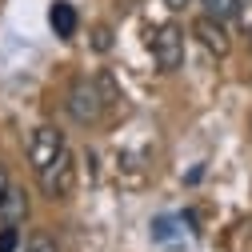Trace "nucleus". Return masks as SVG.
<instances>
[{"mask_svg": "<svg viewBox=\"0 0 252 252\" xmlns=\"http://www.w3.org/2000/svg\"><path fill=\"white\" fill-rule=\"evenodd\" d=\"M164 4H168V8H172V12H180V8H184V4H188V0H164Z\"/></svg>", "mask_w": 252, "mask_h": 252, "instance_id": "obj_15", "label": "nucleus"}, {"mask_svg": "<svg viewBox=\"0 0 252 252\" xmlns=\"http://www.w3.org/2000/svg\"><path fill=\"white\" fill-rule=\"evenodd\" d=\"M92 80H96V92H100L104 108H120V104H124V92H120V84H116V76H112L108 68H104V72H96Z\"/></svg>", "mask_w": 252, "mask_h": 252, "instance_id": "obj_8", "label": "nucleus"}, {"mask_svg": "<svg viewBox=\"0 0 252 252\" xmlns=\"http://www.w3.org/2000/svg\"><path fill=\"white\" fill-rule=\"evenodd\" d=\"M148 44H152V56H156V68L160 72H176L184 64V32L176 24H160L148 36Z\"/></svg>", "mask_w": 252, "mask_h": 252, "instance_id": "obj_3", "label": "nucleus"}, {"mask_svg": "<svg viewBox=\"0 0 252 252\" xmlns=\"http://www.w3.org/2000/svg\"><path fill=\"white\" fill-rule=\"evenodd\" d=\"M8 188H12V180H8V168L0 164V200H4V192H8Z\"/></svg>", "mask_w": 252, "mask_h": 252, "instance_id": "obj_14", "label": "nucleus"}, {"mask_svg": "<svg viewBox=\"0 0 252 252\" xmlns=\"http://www.w3.org/2000/svg\"><path fill=\"white\" fill-rule=\"evenodd\" d=\"M48 24H52V32H56V36H64V40H68V36L76 32V8L64 4V0H56V4L48 8Z\"/></svg>", "mask_w": 252, "mask_h": 252, "instance_id": "obj_7", "label": "nucleus"}, {"mask_svg": "<svg viewBox=\"0 0 252 252\" xmlns=\"http://www.w3.org/2000/svg\"><path fill=\"white\" fill-rule=\"evenodd\" d=\"M24 216H28V192L12 184L8 192H4V200H0V224H4V228H16Z\"/></svg>", "mask_w": 252, "mask_h": 252, "instance_id": "obj_6", "label": "nucleus"}, {"mask_svg": "<svg viewBox=\"0 0 252 252\" xmlns=\"http://www.w3.org/2000/svg\"><path fill=\"white\" fill-rule=\"evenodd\" d=\"M36 176H40V188H44L48 200H64V196H72V188H76V156L64 148V152H60L48 168H40Z\"/></svg>", "mask_w": 252, "mask_h": 252, "instance_id": "obj_2", "label": "nucleus"}, {"mask_svg": "<svg viewBox=\"0 0 252 252\" xmlns=\"http://www.w3.org/2000/svg\"><path fill=\"white\" fill-rule=\"evenodd\" d=\"M236 24L252 32V0H236Z\"/></svg>", "mask_w": 252, "mask_h": 252, "instance_id": "obj_12", "label": "nucleus"}, {"mask_svg": "<svg viewBox=\"0 0 252 252\" xmlns=\"http://www.w3.org/2000/svg\"><path fill=\"white\" fill-rule=\"evenodd\" d=\"M24 252H60V248H56V240H52L48 232H32L28 244H24Z\"/></svg>", "mask_w": 252, "mask_h": 252, "instance_id": "obj_10", "label": "nucleus"}, {"mask_svg": "<svg viewBox=\"0 0 252 252\" xmlns=\"http://www.w3.org/2000/svg\"><path fill=\"white\" fill-rule=\"evenodd\" d=\"M64 108H68V116H72L76 124H96V120L104 116V100H100V92H96V80H88V76L72 80Z\"/></svg>", "mask_w": 252, "mask_h": 252, "instance_id": "obj_1", "label": "nucleus"}, {"mask_svg": "<svg viewBox=\"0 0 252 252\" xmlns=\"http://www.w3.org/2000/svg\"><path fill=\"white\" fill-rule=\"evenodd\" d=\"M92 48H96V52H108L112 48V28L108 24H100L96 32H92Z\"/></svg>", "mask_w": 252, "mask_h": 252, "instance_id": "obj_11", "label": "nucleus"}, {"mask_svg": "<svg viewBox=\"0 0 252 252\" xmlns=\"http://www.w3.org/2000/svg\"><path fill=\"white\" fill-rule=\"evenodd\" d=\"M16 244H20L16 228H4V232H0V252H16Z\"/></svg>", "mask_w": 252, "mask_h": 252, "instance_id": "obj_13", "label": "nucleus"}, {"mask_svg": "<svg viewBox=\"0 0 252 252\" xmlns=\"http://www.w3.org/2000/svg\"><path fill=\"white\" fill-rule=\"evenodd\" d=\"M60 152H64V132L52 128V124H40V128L32 132V140H28V164L40 172V168H48L56 160Z\"/></svg>", "mask_w": 252, "mask_h": 252, "instance_id": "obj_4", "label": "nucleus"}, {"mask_svg": "<svg viewBox=\"0 0 252 252\" xmlns=\"http://www.w3.org/2000/svg\"><path fill=\"white\" fill-rule=\"evenodd\" d=\"M200 4H204V16H212L220 24L236 20V0H200Z\"/></svg>", "mask_w": 252, "mask_h": 252, "instance_id": "obj_9", "label": "nucleus"}, {"mask_svg": "<svg viewBox=\"0 0 252 252\" xmlns=\"http://www.w3.org/2000/svg\"><path fill=\"white\" fill-rule=\"evenodd\" d=\"M192 36H196V44L204 48V52H212V56H228V48H232V40H228V28L220 24V20H212V16H196V24H192Z\"/></svg>", "mask_w": 252, "mask_h": 252, "instance_id": "obj_5", "label": "nucleus"}]
</instances>
